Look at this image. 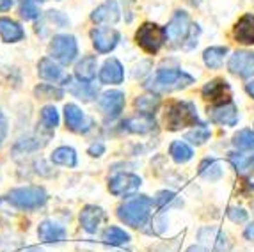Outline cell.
<instances>
[{"mask_svg": "<svg viewBox=\"0 0 254 252\" xmlns=\"http://www.w3.org/2000/svg\"><path fill=\"white\" fill-rule=\"evenodd\" d=\"M174 195L173 192H167V190H164V192H158L157 197H155V201H153V204H157L158 208H165V204H169V202L174 201Z\"/></svg>", "mask_w": 254, "mask_h": 252, "instance_id": "obj_38", "label": "cell"}, {"mask_svg": "<svg viewBox=\"0 0 254 252\" xmlns=\"http://www.w3.org/2000/svg\"><path fill=\"white\" fill-rule=\"evenodd\" d=\"M208 118L213 123L224 126H235L238 123V110L235 103L231 101H224V103H215L208 109Z\"/></svg>", "mask_w": 254, "mask_h": 252, "instance_id": "obj_9", "label": "cell"}, {"mask_svg": "<svg viewBox=\"0 0 254 252\" xmlns=\"http://www.w3.org/2000/svg\"><path fill=\"white\" fill-rule=\"evenodd\" d=\"M34 94L39 100H61L64 96L63 89L55 87L52 84H41L34 89Z\"/></svg>", "mask_w": 254, "mask_h": 252, "instance_id": "obj_34", "label": "cell"}, {"mask_svg": "<svg viewBox=\"0 0 254 252\" xmlns=\"http://www.w3.org/2000/svg\"><path fill=\"white\" fill-rule=\"evenodd\" d=\"M125 107V94L121 91H109L100 98V109L107 118H118Z\"/></svg>", "mask_w": 254, "mask_h": 252, "instance_id": "obj_12", "label": "cell"}, {"mask_svg": "<svg viewBox=\"0 0 254 252\" xmlns=\"http://www.w3.org/2000/svg\"><path fill=\"white\" fill-rule=\"evenodd\" d=\"M38 236L45 244H57V242H63L66 238V229L63 226H59V224L48 222L47 220V222L39 224Z\"/></svg>", "mask_w": 254, "mask_h": 252, "instance_id": "obj_22", "label": "cell"}, {"mask_svg": "<svg viewBox=\"0 0 254 252\" xmlns=\"http://www.w3.org/2000/svg\"><path fill=\"white\" fill-rule=\"evenodd\" d=\"M50 54L55 61H59L61 64L68 66L75 61V57L78 55V45L76 39L68 34H61L55 36L50 43Z\"/></svg>", "mask_w": 254, "mask_h": 252, "instance_id": "obj_6", "label": "cell"}, {"mask_svg": "<svg viewBox=\"0 0 254 252\" xmlns=\"http://www.w3.org/2000/svg\"><path fill=\"white\" fill-rule=\"evenodd\" d=\"M103 217H105V213H103L102 208L89 204L80 211V224L87 233H96V229L100 227V224H102Z\"/></svg>", "mask_w": 254, "mask_h": 252, "instance_id": "obj_18", "label": "cell"}, {"mask_svg": "<svg viewBox=\"0 0 254 252\" xmlns=\"http://www.w3.org/2000/svg\"><path fill=\"white\" fill-rule=\"evenodd\" d=\"M199 176L208 181H217L222 176V165L215 158H204L199 164Z\"/></svg>", "mask_w": 254, "mask_h": 252, "instance_id": "obj_29", "label": "cell"}, {"mask_svg": "<svg viewBox=\"0 0 254 252\" xmlns=\"http://www.w3.org/2000/svg\"><path fill=\"white\" fill-rule=\"evenodd\" d=\"M52 162L57 165H66V167H75L76 165V153L73 147L61 146L52 153Z\"/></svg>", "mask_w": 254, "mask_h": 252, "instance_id": "obj_27", "label": "cell"}, {"mask_svg": "<svg viewBox=\"0 0 254 252\" xmlns=\"http://www.w3.org/2000/svg\"><path fill=\"white\" fill-rule=\"evenodd\" d=\"M199 240L203 244L215 247L219 252H228V249H229L226 235L220 231V229H215V227H204V229H201Z\"/></svg>", "mask_w": 254, "mask_h": 252, "instance_id": "obj_21", "label": "cell"}, {"mask_svg": "<svg viewBox=\"0 0 254 252\" xmlns=\"http://www.w3.org/2000/svg\"><path fill=\"white\" fill-rule=\"evenodd\" d=\"M228 217L233 220L235 224H242V222H246L247 220V211L242 210V208H229Z\"/></svg>", "mask_w": 254, "mask_h": 252, "instance_id": "obj_39", "label": "cell"}, {"mask_svg": "<svg viewBox=\"0 0 254 252\" xmlns=\"http://www.w3.org/2000/svg\"><path fill=\"white\" fill-rule=\"evenodd\" d=\"M194 82V76L182 69H158L157 75L148 82V89L155 93H171V91H178Z\"/></svg>", "mask_w": 254, "mask_h": 252, "instance_id": "obj_1", "label": "cell"}, {"mask_svg": "<svg viewBox=\"0 0 254 252\" xmlns=\"http://www.w3.org/2000/svg\"><path fill=\"white\" fill-rule=\"evenodd\" d=\"M228 160L240 174H249L254 171V153H229Z\"/></svg>", "mask_w": 254, "mask_h": 252, "instance_id": "obj_24", "label": "cell"}, {"mask_svg": "<svg viewBox=\"0 0 254 252\" xmlns=\"http://www.w3.org/2000/svg\"><path fill=\"white\" fill-rule=\"evenodd\" d=\"M39 0H20V14L25 20H34L39 16Z\"/></svg>", "mask_w": 254, "mask_h": 252, "instance_id": "obj_36", "label": "cell"}, {"mask_svg": "<svg viewBox=\"0 0 254 252\" xmlns=\"http://www.w3.org/2000/svg\"><path fill=\"white\" fill-rule=\"evenodd\" d=\"M68 89L73 96L80 98V100H84V101H91L96 98V89H94L93 85H89V82H82V80L80 82H73V80L69 78Z\"/></svg>", "mask_w": 254, "mask_h": 252, "instance_id": "obj_26", "label": "cell"}, {"mask_svg": "<svg viewBox=\"0 0 254 252\" xmlns=\"http://www.w3.org/2000/svg\"><path fill=\"white\" fill-rule=\"evenodd\" d=\"M5 135H7V121H5V116L0 110V146L5 140Z\"/></svg>", "mask_w": 254, "mask_h": 252, "instance_id": "obj_40", "label": "cell"}, {"mask_svg": "<svg viewBox=\"0 0 254 252\" xmlns=\"http://www.w3.org/2000/svg\"><path fill=\"white\" fill-rule=\"evenodd\" d=\"M142 180L135 174H118L110 180L109 183V190L110 193H114V195H127V193L135 192L137 189L140 187Z\"/></svg>", "mask_w": 254, "mask_h": 252, "instance_id": "obj_11", "label": "cell"}, {"mask_svg": "<svg viewBox=\"0 0 254 252\" xmlns=\"http://www.w3.org/2000/svg\"><path fill=\"white\" fill-rule=\"evenodd\" d=\"M13 7V0H0V13H5Z\"/></svg>", "mask_w": 254, "mask_h": 252, "instance_id": "obj_42", "label": "cell"}, {"mask_svg": "<svg viewBox=\"0 0 254 252\" xmlns=\"http://www.w3.org/2000/svg\"><path fill=\"white\" fill-rule=\"evenodd\" d=\"M185 139L189 140V142L195 144V146H201V144H204L210 139V130H208L204 125H197L194 130L185 135Z\"/></svg>", "mask_w": 254, "mask_h": 252, "instance_id": "obj_35", "label": "cell"}, {"mask_svg": "<svg viewBox=\"0 0 254 252\" xmlns=\"http://www.w3.org/2000/svg\"><path fill=\"white\" fill-rule=\"evenodd\" d=\"M41 123L47 130H54L55 126L59 125V114L54 107H45L41 110Z\"/></svg>", "mask_w": 254, "mask_h": 252, "instance_id": "obj_37", "label": "cell"}, {"mask_svg": "<svg viewBox=\"0 0 254 252\" xmlns=\"http://www.w3.org/2000/svg\"><path fill=\"white\" fill-rule=\"evenodd\" d=\"M153 201L146 195H139L137 199L125 202L123 206L118 208V217L123 220L127 226L131 227H142L149 219L151 213Z\"/></svg>", "mask_w": 254, "mask_h": 252, "instance_id": "obj_2", "label": "cell"}, {"mask_svg": "<svg viewBox=\"0 0 254 252\" xmlns=\"http://www.w3.org/2000/svg\"><path fill=\"white\" fill-rule=\"evenodd\" d=\"M169 155L173 156L174 162H178V164H185L189 160L192 158L194 151H192V147L189 144L182 142V140H174L169 147Z\"/></svg>", "mask_w": 254, "mask_h": 252, "instance_id": "obj_31", "label": "cell"}, {"mask_svg": "<svg viewBox=\"0 0 254 252\" xmlns=\"http://www.w3.org/2000/svg\"><path fill=\"white\" fill-rule=\"evenodd\" d=\"M0 36L5 43H16L20 39H23L25 32L20 27V23H16L14 20L9 18H0Z\"/></svg>", "mask_w": 254, "mask_h": 252, "instance_id": "obj_23", "label": "cell"}, {"mask_svg": "<svg viewBox=\"0 0 254 252\" xmlns=\"http://www.w3.org/2000/svg\"><path fill=\"white\" fill-rule=\"evenodd\" d=\"M64 118H66V126H68L71 131H76V133H82V131H87L91 128V119H87L84 116L80 109L76 105H66L64 107Z\"/></svg>", "mask_w": 254, "mask_h": 252, "instance_id": "obj_14", "label": "cell"}, {"mask_svg": "<svg viewBox=\"0 0 254 252\" xmlns=\"http://www.w3.org/2000/svg\"><path fill=\"white\" fill-rule=\"evenodd\" d=\"M125 78L123 66L118 59H109L105 61L103 67L100 69V80L103 84H121Z\"/></svg>", "mask_w": 254, "mask_h": 252, "instance_id": "obj_20", "label": "cell"}, {"mask_svg": "<svg viewBox=\"0 0 254 252\" xmlns=\"http://www.w3.org/2000/svg\"><path fill=\"white\" fill-rule=\"evenodd\" d=\"M103 242L109 245H123L130 242V235L125 233L123 229H119V227H109L103 233Z\"/></svg>", "mask_w": 254, "mask_h": 252, "instance_id": "obj_33", "label": "cell"}, {"mask_svg": "<svg viewBox=\"0 0 254 252\" xmlns=\"http://www.w3.org/2000/svg\"><path fill=\"white\" fill-rule=\"evenodd\" d=\"M96 67H98L96 57L87 55V57H84L80 63L76 64V67H75L76 78L82 80V82H91V80L96 76Z\"/></svg>", "mask_w": 254, "mask_h": 252, "instance_id": "obj_25", "label": "cell"}, {"mask_svg": "<svg viewBox=\"0 0 254 252\" xmlns=\"http://www.w3.org/2000/svg\"><path fill=\"white\" fill-rule=\"evenodd\" d=\"M135 107L139 109V112L153 116L160 107V98L157 94H144V96H139L135 100Z\"/></svg>", "mask_w": 254, "mask_h": 252, "instance_id": "obj_32", "label": "cell"}, {"mask_svg": "<svg viewBox=\"0 0 254 252\" xmlns=\"http://www.w3.org/2000/svg\"><path fill=\"white\" fill-rule=\"evenodd\" d=\"M190 32H192L190 18H189V14L185 11H176L173 20L169 21V25L165 27V36L173 43H182L185 39H189Z\"/></svg>", "mask_w": 254, "mask_h": 252, "instance_id": "obj_7", "label": "cell"}, {"mask_svg": "<svg viewBox=\"0 0 254 252\" xmlns=\"http://www.w3.org/2000/svg\"><path fill=\"white\" fill-rule=\"evenodd\" d=\"M187 2H189L190 5H197V4L201 2V0H187Z\"/></svg>", "mask_w": 254, "mask_h": 252, "instance_id": "obj_47", "label": "cell"}, {"mask_svg": "<svg viewBox=\"0 0 254 252\" xmlns=\"http://www.w3.org/2000/svg\"><path fill=\"white\" fill-rule=\"evenodd\" d=\"M91 39L100 54H109L110 50H114L116 45L119 43V32L114 29H94L91 32Z\"/></svg>", "mask_w": 254, "mask_h": 252, "instance_id": "obj_10", "label": "cell"}, {"mask_svg": "<svg viewBox=\"0 0 254 252\" xmlns=\"http://www.w3.org/2000/svg\"><path fill=\"white\" fill-rule=\"evenodd\" d=\"M244 236H246L247 240H254V224L247 226V229H246V233H244Z\"/></svg>", "mask_w": 254, "mask_h": 252, "instance_id": "obj_43", "label": "cell"}, {"mask_svg": "<svg viewBox=\"0 0 254 252\" xmlns=\"http://www.w3.org/2000/svg\"><path fill=\"white\" fill-rule=\"evenodd\" d=\"M38 71H39V76H41L43 80H48V82H64V84H68L69 78H71V76L64 75V71L61 69L59 64H55L52 59L39 61Z\"/></svg>", "mask_w": 254, "mask_h": 252, "instance_id": "obj_17", "label": "cell"}, {"mask_svg": "<svg viewBox=\"0 0 254 252\" xmlns=\"http://www.w3.org/2000/svg\"><path fill=\"white\" fill-rule=\"evenodd\" d=\"M25 252H43V251L39 247H30V249H27Z\"/></svg>", "mask_w": 254, "mask_h": 252, "instance_id": "obj_46", "label": "cell"}, {"mask_svg": "<svg viewBox=\"0 0 254 252\" xmlns=\"http://www.w3.org/2000/svg\"><path fill=\"white\" fill-rule=\"evenodd\" d=\"M135 41L140 48L148 54H157L164 43L167 41V36H165V29L157 23H142L139 27V30L135 32Z\"/></svg>", "mask_w": 254, "mask_h": 252, "instance_id": "obj_5", "label": "cell"}, {"mask_svg": "<svg viewBox=\"0 0 254 252\" xmlns=\"http://www.w3.org/2000/svg\"><path fill=\"white\" fill-rule=\"evenodd\" d=\"M203 96L206 100L213 101V103H224V101H231L229 100L231 98V89H229L226 80L215 78L203 87Z\"/></svg>", "mask_w": 254, "mask_h": 252, "instance_id": "obj_13", "label": "cell"}, {"mask_svg": "<svg viewBox=\"0 0 254 252\" xmlns=\"http://www.w3.org/2000/svg\"><path fill=\"white\" fill-rule=\"evenodd\" d=\"M165 125L169 130H182L187 126L201 125L195 105L190 101H174L165 114Z\"/></svg>", "mask_w": 254, "mask_h": 252, "instance_id": "obj_3", "label": "cell"}, {"mask_svg": "<svg viewBox=\"0 0 254 252\" xmlns=\"http://www.w3.org/2000/svg\"><path fill=\"white\" fill-rule=\"evenodd\" d=\"M247 93H249L251 94V96H253L254 98V80H253V82H249V84H247Z\"/></svg>", "mask_w": 254, "mask_h": 252, "instance_id": "obj_45", "label": "cell"}, {"mask_svg": "<svg viewBox=\"0 0 254 252\" xmlns=\"http://www.w3.org/2000/svg\"><path fill=\"white\" fill-rule=\"evenodd\" d=\"M233 146L242 153H254V131L253 130H240L233 137Z\"/></svg>", "mask_w": 254, "mask_h": 252, "instance_id": "obj_30", "label": "cell"}, {"mask_svg": "<svg viewBox=\"0 0 254 252\" xmlns=\"http://www.w3.org/2000/svg\"><path fill=\"white\" fill-rule=\"evenodd\" d=\"M125 130L131 131V133H149V131L155 130V126H157V123H155V119H153V116H148V114H139V116H133V118L127 119V121L123 123Z\"/></svg>", "mask_w": 254, "mask_h": 252, "instance_id": "obj_19", "label": "cell"}, {"mask_svg": "<svg viewBox=\"0 0 254 252\" xmlns=\"http://www.w3.org/2000/svg\"><path fill=\"white\" fill-rule=\"evenodd\" d=\"M48 195L41 187H23V189H14L7 195V201L20 210H36L47 202Z\"/></svg>", "mask_w": 254, "mask_h": 252, "instance_id": "obj_4", "label": "cell"}, {"mask_svg": "<svg viewBox=\"0 0 254 252\" xmlns=\"http://www.w3.org/2000/svg\"><path fill=\"white\" fill-rule=\"evenodd\" d=\"M103 151H105V147H103V144H93V146L89 147V155H91V156H100Z\"/></svg>", "mask_w": 254, "mask_h": 252, "instance_id": "obj_41", "label": "cell"}, {"mask_svg": "<svg viewBox=\"0 0 254 252\" xmlns=\"http://www.w3.org/2000/svg\"><path fill=\"white\" fill-rule=\"evenodd\" d=\"M228 54V48L226 47H212L206 48L203 54V61L210 69H217V67L222 66L224 63V57Z\"/></svg>", "mask_w": 254, "mask_h": 252, "instance_id": "obj_28", "label": "cell"}, {"mask_svg": "<svg viewBox=\"0 0 254 252\" xmlns=\"http://www.w3.org/2000/svg\"><path fill=\"white\" fill-rule=\"evenodd\" d=\"M187 252H210V249L201 247V245H192L190 249H187Z\"/></svg>", "mask_w": 254, "mask_h": 252, "instance_id": "obj_44", "label": "cell"}, {"mask_svg": "<svg viewBox=\"0 0 254 252\" xmlns=\"http://www.w3.org/2000/svg\"><path fill=\"white\" fill-rule=\"evenodd\" d=\"M229 71L240 78H251L254 75V52L238 50L229 57Z\"/></svg>", "mask_w": 254, "mask_h": 252, "instance_id": "obj_8", "label": "cell"}, {"mask_svg": "<svg viewBox=\"0 0 254 252\" xmlns=\"http://www.w3.org/2000/svg\"><path fill=\"white\" fill-rule=\"evenodd\" d=\"M233 36L242 45H254V14H244L237 21Z\"/></svg>", "mask_w": 254, "mask_h": 252, "instance_id": "obj_16", "label": "cell"}, {"mask_svg": "<svg viewBox=\"0 0 254 252\" xmlns=\"http://www.w3.org/2000/svg\"><path fill=\"white\" fill-rule=\"evenodd\" d=\"M91 20L94 23H105V25H114L119 20V7L116 0H107L105 4L96 7L91 14Z\"/></svg>", "mask_w": 254, "mask_h": 252, "instance_id": "obj_15", "label": "cell"}]
</instances>
